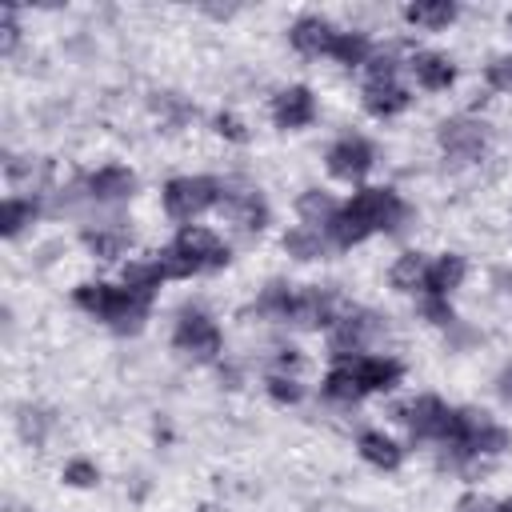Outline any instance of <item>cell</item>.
<instances>
[{
  "label": "cell",
  "instance_id": "1",
  "mask_svg": "<svg viewBox=\"0 0 512 512\" xmlns=\"http://www.w3.org/2000/svg\"><path fill=\"white\" fill-rule=\"evenodd\" d=\"M408 220H412V208L400 200L396 188L364 184L340 204V212H336V220L328 224L324 236H328L332 248H356L376 232H400Z\"/></svg>",
  "mask_w": 512,
  "mask_h": 512
},
{
  "label": "cell",
  "instance_id": "2",
  "mask_svg": "<svg viewBox=\"0 0 512 512\" xmlns=\"http://www.w3.org/2000/svg\"><path fill=\"white\" fill-rule=\"evenodd\" d=\"M72 304H76L84 316L108 324V328L120 332V336H136V332L148 324V316H152V300H148V296H140V292L124 288V284H104V280H84V284H76V288H72Z\"/></svg>",
  "mask_w": 512,
  "mask_h": 512
},
{
  "label": "cell",
  "instance_id": "3",
  "mask_svg": "<svg viewBox=\"0 0 512 512\" xmlns=\"http://www.w3.org/2000/svg\"><path fill=\"white\" fill-rule=\"evenodd\" d=\"M508 428L492 420V412L484 408H456L452 416V428L444 436L440 448H448V460L452 464H464V460H480V456H500L508 448Z\"/></svg>",
  "mask_w": 512,
  "mask_h": 512
},
{
  "label": "cell",
  "instance_id": "4",
  "mask_svg": "<svg viewBox=\"0 0 512 512\" xmlns=\"http://www.w3.org/2000/svg\"><path fill=\"white\" fill-rule=\"evenodd\" d=\"M220 196H224V180L204 176V172H196V176H176V180H168L164 192H160L164 212H168L172 220H180V224H192L196 216L212 212V208L220 204Z\"/></svg>",
  "mask_w": 512,
  "mask_h": 512
},
{
  "label": "cell",
  "instance_id": "5",
  "mask_svg": "<svg viewBox=\"0 0 512 512\" xmlns=\"http://www.w3.org/2000/svg\"><path fill=\"white\" fill-rule=\"evenodd\" d=\"M344 312H348V300H344L332 284H304V288H292L284 324H288V328L320 332V328H332Z\"/></svg>",
  "mask_w": 512,
  "mask_h": 512
},
{
  "label": "cell",
  "instance_id": "6",
  "mask_svg": "<svg viewBox=\"0 0 512 512\" xmlns=\"http://www.w3.org/2000/svg\"><path fill=\"white\" fill-rule=\"evenodd\" d=\"M384 332H388V324H384L380 312H368V308L348 304V312L328 328V356H332V360L364 356Z\"/></svg>",
  "mask_w": 512,
  "mask_h": 512
},
{
  "label": "cell",
  "instance_id": "7",
  "mask_svg": "<svg viewBox=\"0 0 512 512\" xmlns=\"http://www.w3.org/2000/svg\"><path fill=\"white\" fill-rule=\"evenodd\" d=\"M172 348L192 356V360H200V364H212L224 352V332L204 308L188 304V308H180V316L172 324Z\"/></svg>",
  "mask_w": 512,
  "mask_h": 512
},
{
  "label": "cell",
  "instance_id": "8",
  "mask_svg": "<svg viewBox=\"0 0 512 512\" xmlns=\"http://www.w3.org/2000/svg\"><path fill=\"white\" fill-rule=\"evenodd\" d=\"M452 416H456V408H448L432 392H420V396H412V400L392 408V420L404 424L412 440H432V444H444V436L452 428Z\"/></svg>",
  "mask_w": 512,
  "mask_h": 512
},
{
  "label": "cell",
  "instance_id": "9",
  "mask_svg": "<svg viewBox=\"0 0 512 512\" xmlns=\"http://www.w3.org/2000/svg\"><path fill=\"white\" fill-rule=\"evenodd\" d=\"M324 168L332 180H344V184H360L372 168H376V144L360 132H344L328 144L324 152Z\"/></svg>",
  "mask_w": 512,
  "mask_h": 512
},
{
  "label": "cell",
  "instance_id": "10",
  "mask_svg": "<svg viewBox=\"0 0 512 512\" xmlns=\"http://www.w3.org/2000/svg\"><path fill=\"white\" fill-rule=\"evenodd\" d=\"M436 144L456 164H476L488 152V124L476 116H448L436 128Z\"/></svg>",
  "mask_w": 512,
  "mask_h": 512
},
{
  "label": "cell",
  "instance_id": "11",
  "mask_svg": "<svg viewBox=\"0 0 512 512\" xmlns=\"http://www.w3.org/2000/svg\"><path fill=\"white\" fill-rule=\"evenodd\" d=\"M172 248L192 264V272H220L232 260V248L220 240V232L204 224H180V232L172 236Z\"/></svg>",
  "mask_w": 512,
  "mask_h": 512
},
{
  "label": "cell",
  "instance_id": "12",
  "mask_svg": "<svg viewBox=\"0 0 512 512\" xmlns=\"http://www.w3.org/2000/svg\"><path fill=\"white\" fill-rule=\"evenodd\" d=\"M216 212L232 228H240L248 236H260L268 228V220H272V208H268V200L256 188H232V184H224V196H220Z\"/></svg>",
  "mask_w": 512,
  "mask_h": 512
},
{
  "label": "cell",
  "instance_id": "13",
  "mask_svg": "<svg viewBox=\"0 0 512 512\" xmlns=\"http://www.w3.org/2000/svg\"><path fill=\"white\" fill-rule=\"evenodd\" d=\"M268 116H272V124H276L280 132H300V128H308V124H316V116H320L316 92H312L308 84H288V88H280V92L272 96Z\"/></svg>",
  "mask_w": 512,
  "mask_h": 512
},
{
  "label": "cell",
  "instance_id": "14",
  "mask_svg": "<svg viewBox=\"0 0 512 512\" xmlns=\"http://www.w3.org/2000/svg\"><path fill=\"white\" fill-rule=\"evenodd\" d=\"M332 364H344L356 376V384L364 388V396L392 392L404 380V364L396 356H384V352H364V356H348V360H332Z\"/></svg>",
  "mask_w": 512,
  "mask_h": 512
},
{
  "label": "cell",
  "instance_id": "15",
  "mask_svg": "<svg viewBox=\"0 0 512 512\" xmlns=\"http://www.w3.org/2000/svg\"><path fill=\"white\" fill-rule=\"evenodd\" d=\"M140 192V176L128 164H104L84 176V196L96 204H120Z\"/></svg>",
  "mask_w": 512,
  "mask_h": 512
},
{
  "label": "cell",
  "instance_id": "16",
  "mask_svg": "<svg viewBox=\"0 0 512 512\" xmlns=\"http://www.w3.org/2000/svg\"><path fill=\"white\" fill-rule=\"evenodd\" d=\"M404 68L416 80V88H424V92H448L456 84V60L436 48H416L404 60Z\"/></svg>",
  "mask_w": 512,
  "mask_h": 512
},
{
  "label": "cell",
  "instance_id": "17",
  "mask_svg": "<svg viewBox=\"0 0 512 512\" xmlns=\"http://www.w3.org/2000/svg\"><path fill=\"white\" fill-rule=\"evenodd\" d=\"M336 32H340V28H336L328 16H320V12H304V16L292 20V28H288V44H292L300 56H328Z\"/></svg>",
  "mask_w": 512,
  "mask_h": 512
},
{
  "label": "cell",
  "instance_id": "18",
  "mask_svg": "<svg viewBox=\"0 0 512 512\" xmlns=\"http://www.w3.org/2000/svg\"><path fill=\"white\" fill-rule=\"evenodd\" d=\"M360 104H364L368 116H376V120H392V116H400V112L412 108V88L400 84V80H388V84H364V88H360Z\"/></svg>",
  "mask_w": 512,
  "mask_h": 512
},
{
  "label": "cell",
  "instance_id": "19",
  "mask_svg": "<svg viewBox=\"0 0 512 512\" xmlns=\"http://www.w3.org/2000/svg\"><path fill=\"white\" fill-rule=\"evenodd\" d=\"M356 452H360L364 464H372L380 472H396L404 464V444L396 436H388L384 428H364L356 436Z\"/></svg>",
  "mask_w": 512,
  "mask_h": 512
},
{
  "label": "cell",
  "instance_id": "20",
  "mask_svg": "<svg viewBox=\"0 0 512 512\" xmlns=\"http://www.w3.org/2000/svg\"><path fill=\"white\" fill-rule=\"evenodd\" d=\"M464 276H468V260H464L460 252H444V256L428 260L424 292H428V296H448V300H452V292L464 284ZM424 292H420V296H424Z\"/></svg>",
  "mask_w": 512,
  "mask_h": 512
},
{
  "label": "cell",
  "instance_id": "21",
  "mask_svg": "<svg viewBox=\"0 0 512 512\" xmlns=\"http://www.w3.org/2000/svg\"><path fill=\"white\" fill-rule=\"evenodd\" d=\"M164 280H168V276H164L156 252H152V256H132V260H124V268H120V284L132 288V292H140V296H148V300H156V292H160Z\"/></svg>",
  "mask_w": 512,
  "mask_h": 512
},
{
  "label": "cell",
  "instance_id": "22",
  "mask_svg": "<svg viewBox=\"0 0 512 512\" xmlns=\"http://www.w3.org/2000/svg\"><path fill=\"white\" fill-rule=\"evenodd\" d=\"M340 204H344V200H336V196L324 192V188H304V192L296 196V216H300V224L328 232V224L336 220Z\"/></svg>",
  "mask_w": 512,
  "mask_h": 512
},
{
  "label": "cell",
  "instance_id": "23",
  "mask_svg": "<svg viewBox=\"0 0 512 512\" xmlns=\"http://www.w3.org/2000/svg\"><path fill=\"white\" fill-rule=\"evenodd\" d=\"M456 16H460V4H452V0H412V4H404V20L412 28H424V32H444Z\"/></svg>",
  "mask_w": 512,
  "mask_h": 512
},
{
  "label": "cell",
  "instance_id": "24",
  "mask_svg": "<svg viewBox=\"0 0 512 512\" xmlns=\"http://www.w3.org/2000/svg\"><path fill=\"white\" fill-rule=\"evenodd\" d=\"M424 280H428V256L424 252H400L388 268V284L404 296H420Z\"/></svg>",
  "mask_w": 512,
  "mask_h": 512
},
{
  "label": "cell",
  "instance_id": "25",
  "mask_svg": "<svg viewBox=\"0 0 512 512\" xmlns=\"http://www.w3.org/2000/svg\"><path fill=\"white\" fill-rule=\"evenodd\" d=\"M80 244L96 256V260H120L128 248H132V236L116 224H96V228H84L80 232Z\"/></svg>",
  "mask_w": 512,
  "mask_h": 512
},
{
  "label": "cell",
  "instance_id": "26",
  "mask_svg": "<svg viewBox=\"0 0 512 512\" xmlns=\"http://www.w3.org/2000/svg\"><path fill=\"white\" fill-rule=\"evenodd\" d=\"M372 40H368V32H360V28H340L336 32V40H332V48H328V60H336V64H344V68H364L368 60H372Z\"/></svg>",
  "mask_w": 512,
  "mask_h": 512
},
{
  "label": "cell",
  "instance_id": "27",
  "mask_svg": "<svg viewBox=\"0 0 512 512\" xmlns=\"http://www.w3.org/2000/svg\"><path fill=\"white\" fill-rule=\"evenodd\" d=\"M280 244H284V252H288L292 260H304V264H308V260L328 256V248H332V244H328V236H324L320 228H308V224H292V228L284 232V240H280Z\"/></svg>",
  "mask_w": 512,
  "mask_h": 512
},
{
  "label": "cell",
  "instance_id": "28",
  "mask_svg": "<svg viewBox=\"0 0 512 512\" xmlns=\"http://www.w3.org/2000/svg\"><path fill=\"white\" fill-rule=\"evenodd\" d=\"M40 216V196H4V208H0V228L8 240H16L32 220Z\"/></svg>",
  "mask_w": 512,
  "mask_h": 512
},
{
  "label": "cell",
  "instance_id": "29",
  "mask_svg": "<svg viewBox=\"0 0 512 512\" xmlns=\"http://www.w3.org/2000/svg\"><path fill=\"white\" fill-rule=\"evenodd\" d=\"M320 396L332 400V404H360L364 400V388L356 384V376L344 368V364H332L320 380Z\"/></svg>",
  "mask_w": 512,
  "mask_h": 512
},
{
  "label": "cell",
  "instance_id": "30",
  "mask_svg": "<svg viewBox=\"0 0 512 512\" xmlns=\"http://www.w3.org/2000/svg\"><path fill=\"white\" fill-rule=\"evenodd\" d=\"M60 480H64L68 488H96V484H100V468H96V460H88V456H72V460L60 468Z\"/></svg>",
  "mask_w": 512,
  "mask_h": 512
},
{
  "label": "cell",
  "instance_id": "31",
  "mask_svg": "<svg viewBox=\"0 0 512 512\" xmlns=\"http://www.w3.org/2000/svg\"><path fill=\"white\" fill-rule=\"evenodd\" d=\"M388 80H400V56L392 48L372 52V60L364 64V84H388Z\"/></svg>",
  "mask_w": 512,
  "mask_h": 512
},
{
  "label": "cell",
  "instance_id": "32",
  "mask_svg": "<svg viewBox=\"0 0 512 512\" xmlns=\"http://www.w3.org/2000/svg\"><path fill=\"white\" fill-rule=\"evenodd\" d=\"M416 308H420V316L428 320V324H436V328H452L456 324V308H452V300L448 296H416Z\"/></svg>",
  "mask_w": 512,
  "mask_h": 512
},
{
  "label": "cell",
  "instance_id": "33",
  "mask_svg": "<svg viewBox=\"0 0 512 512\" xmlns=\"http://www.w3.org/2000/svg\"><path fill=\"white\" fill-rule=\"evenodd\" d=\"M264 392L276 400V404H300L304 400V384L296 376H284V372H268L264 376Z\"/></svg>",
  "mask_w": 512,
  "mask_h": 512
},
{
  "label": "cell",
  "instance_id": "34",
  "mask_svg": "<svg viewBox=\"0 0 512 512\" xmlns=\"http://www.w3.org/2000/svg\"><path fill=\"white\" fill-rule=\"evenodd\" d=\"M484 80H488V88H492V92L512 96V52L492 56V60H488V68H484Z\"/></svg>",
  "mask_w": 512,
  "mask_h": 512
},
{
  "label": "cell",
  "instance_id": "35",
  "mask_svg": "<svg viewBox=\"0 0 512 512\" xmlns=\"http://www.w3.org/2000/svg\"><path fill=\"white\" fill-rule=\"evenodd\" d=\"M212 132L224 136V140H232V144H248V140H252L248 124H244L236 112H216V116H212Z\"/></svg>",
  "mask_w": 512,
  "mask_h": 512
},
{
  "label": "cell",
  "instance_id": "36",
  "mask_svg": "<svg viewBox=\"0 0 512 512\" xmlns=\"http://www.w3.org/2000/svg\"><path fill=\"white\" fill-rule=\"evenodd\" d=\"M156 260H160V268H164V276H168V280H188V276H196V272H192V264H188L172 244H164V248L156 252Z\"/></svg>",
  "mask_w": 512,
  "mask_h": 512
},
{
  "label": "cell",
  "instance_id": "37",
  "mask_svg": "<svg viewBox=\"0 0 512 512\" xmlns=\"http://www.w3.org/2000/svg\"><path fill=\"white\" fill-rule=\"evenodd\" d=\"M300 348H276V360H272V372H284V376H296V368H300Z\"/></svg>",
  "mask_w": 512,
  "mask_h": 512
},
{
  "label": "cell",
  "instance_id": "38",
  "mask_svg": "<svg viewBox=\"0 0 512 512\" xmlns=\"http://www.w3.org/2000/svg\"><path fill=\"white\" fill-rule=\"evenodd\" d=\"M0 32H4V52H12L16 40H20V24H16V12H12V8H4V16H0Z\"/></svg>",
  "mask_w": 512,
  "mask_h": 512
},
{
  "label": "cell",
  "instance_id": "39",
  "mask_svg": "<svg viewBox=\"0 0 512 512\" xmlns=\"http://www.w3.org/2000/svg\"><path fill=\"white\" fill-rule=\"evenodd\" d=\"M456 508H460V512H496V500H488V496H480V492H468Z\"/></svg>",
  "mask_w": 512,
  "mask_h": 512
},
{
  "label": "cell",
  "instance_id": "40",
  "mask_svg": "<svg viewBox=\"0 0 512 512\" xmlns=\"http://www.w3.org/2000/svg\"><path fill=\"white\" fill-rule=\"evenodd\" d=\"M492 388H496V396H500L504 404H512V364H504V368L496 372V380H492Z\"/></svg>",
  "mask_w": 512,
  "mask_h": 512
},
{
  "label": "cell",
  "instance_id": "41",
  "mask_svg": "<svg viewBox=\"0 0 512 512\" xmlns=\"http://www.w3.org/2000/svg\"><path fill=\"white\" fill-rule=\"evenodd\" d=\"M496 284H500V292H512V268H500L496 272Z\"/></svg>",
  "mask_w": 512,
  "mask_h": 512
},
{
  "label": "cell",
  "instance_id": "42",
  "mask_svg": "<svg viewBox=\"0 0 512 512\" xmlns=\"http://www.w3.org/2000/svg\"><path fill=\"white\" fill-rule=\"evenodd\" d=\"M496 512H512V496H504V500H496Z\"/></svg>",
  "mask_w": 512,
  "mask_h": 512
},
{
  "label": "cell",
  "instance_id": "43",
  "mask_svg": "<svg viewBox=\"0 0 512 512\" xmlns=\"http://www.w3.org/2000/svg\"><path fill=\"white\" fill-rule=\"evenodd\" d=\"M508 32H512V12H508Z\"/></svg>",
  "mask_w": 512,
  "mask_h": 512
}]
</instances>
